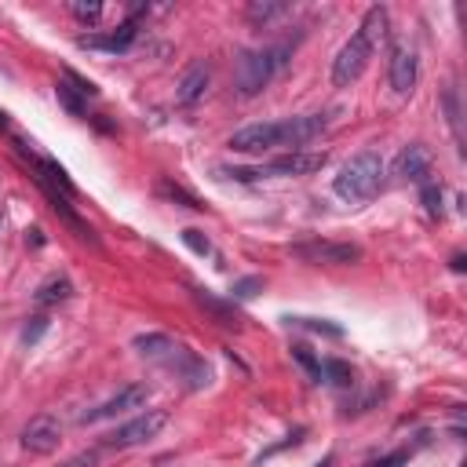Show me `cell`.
<instances>
[{"label": "cell", "instance_id": "obj_19", "mask_svg": "<svg viewBox=\"0 0 467 467\" xmlns=\"http://www.w3.org/2000/svg\"><path fill=\"white\" fill-rule=\"evenodd\" d=\"M322 383H332V387H355V369L339 358H329L322 362Z\"/></svg>", "mask_w": 467, "mask_h": 467}, {"label": "cell", "instance_id": "obj_17", "mask_svg": "<svg viewBox=\"0 0 467 467\" xmlns=\"http://www.w3.org/2000/svg\"><path fill=\"white\" fill-rule=\"evenodd\" d=\"M208 77H212V74H208V66H201V63H198V66H190V70H187V77L180 81V92H175V99H180L183 106H194V102L208 92Z\"/></svg>", "mask_w": 467, "mask_h": 467}, {"label": "cell", "instance_id": "obj_35", "mask_svg": "<svg viewBox=\"0 0 467 467\" xmlns=\"http://www.w3.org/2000/svg\"><path fill=\"white\" fill-rule=\"evenodd\" d=\"M332 463H336V456H332V453H329V456H325V460H318V463H314V467H332Z\"/></svg>", "mask_w": 467, "mask_h": 467}, {"label": "cell", "instance_id": "obj_23", "mask_svg": "<svg viewBox=\"0 0 467 467\" xmlns=\"http://www.w3.org/2000/svg\"><path fill=\"white\" fill-rule=\"evenodd\" d=\"M70 12L84 22V26H95L99 19H102V4H99V0H88V4H84V0H74V4H70Z\"/></svg>", "mask_w": 467, "mask_h": 467}, {"label": "cell", "instance_id": "obj_3", "mask_svg": "<svg viewBox=\"0 0 467 467\" xmlns=\"http://www.w3.org/2000/svg\"><path fill=\"white\" fill-rule=\"evenodd\" d=\"M292 58V44H267V48H252L242 51L238 66H234V88L242 99H252L260 92H267L274 84V77L288 66Z\"/></svg>", "mask_w": 467, "mask_h": 467}, {"label": "cell", "instance_id": "obj_31", "mask_svg": "<svg viewBox=\"0 0 467 467\" xmlns=\"http://www.w3.org/2000/svg\"><path fill=\"white\" fill-rule=\"evenodd\" d=\"M409 456H413V449H394V453H387V456L373 460L369 467H401V463H409Z\"/></svg>", "mask_w": 467, "mask_h": 467}, {"label": "cell", "instance_id": "obj_13", "mask_svg": "<svg viewBox=\"0 0 467 467\" xmlns=\"http://www.w3.org/2000/svg\"><path fill=\"white\" fill-rule=\"evenodd\" d=\"M37 183H40V180H37ZM40 190L48 194V201H51L55 216H63V223H66V226H70L74 234H77L81 242H88V245H99L95 230H92V226H88V223H84V219H81V216L74 212V205H70V198H66V194H58V190H55V187H48V183H40Z\"/></svg>", "mask_w": 467, "mask_h": 467}, {"label": "cell", "instance_id": "obj_37", "mask_svg": "<svg viewBox=\"0 0 467 467\" xmlns=\"http://www.w3.org/2000/svg\"><path fill=\"white\" fill-rule=\"evenodd\" d=\"M0 226H4V208H0Z\"/></svg>", "mask_w": 467, "mask_h": 467}, {"label": "cell", "instance_id": "obj_32", "mask_svg": "<svg viewBox=\"0 0 467 467\" xmlns=\"http://www.w3.org/2000/svg\"><path fill=\"white\" fill-rule=\"evenodd\" d=\"M445 110H449V125H453V132H456V139H460V110H456V92L449 88V95H445Z\"/></svg>", "mask_w": 467, "mask_h": 467}, {"label": "cell", "instance_id": "obj_18", "mask_svg": "<svg viewBox=\"0 0 467 467\" xmlns=\"http://www.w3.org/2000/svg\"><path fill=\"white\" fill-rule=\"evenodd\" d=\"M70 296H74V285H70V278L55 274V278H48V281L37 288V307H55V304H66Z\"/></svg>", "mask_w": 467, "mask_h": 467}, {"label": "cell", "instance_id": "obj_24", "mask_svg": "<svg viewBox=\"0 0 467 467\" xmlns=\"http://www.w3.org/2000/svg\"><path fill=\"white\" fill-rule=\"evenodd\" d=\"M48 325H51V322H48L44 314H33V318H30V322L22 325V343H26V347H33V343H40V336L48 332Z\"/></svg>", "mask_w": 467, "mask_h": 467}, {"label": "cell", "instance_id": "obj_12", "mask_svg": "<svg viewBox=\"0 0 467 467\" xmlns=\"http://www.w3.org/2000/svg\"><path fill=\"white\" fill-rule=\"evenodd\" d=\"M394 175H398V180H405V183H431L427 180V175H431V154L420 143L405 146L394 157Z\"/></svg>", "mask_w": 467, "mask_h": 467}, {"label": "cell", "instance_id": "obj_15", "mask_svg": "<svg viewBox=\"0 0 467 467\" xmlns=\"http://www.w3.org/2000/svg\"><path fill=\"white\" fill-rule=\"evenodd\" d=\"M194 300H198V307L201 311H208L212 314V322L216 325H223V329H242V311L234 307V300L230 304H223V300H216L208 288H194Z\"/></svg>", "mask_w": 467, "mask_h": 467}, {"label": "cell", "instance_id": "obj_4", "mask_svg": "<svg viewBox=\"0 0 467 467\" xmlns=\"http://www.w3.org/2000/svg\"><path fill=\"white\" fill-rule=\"evenodd\" d=\"M336 194L343 198V201H350V205H362V201H369V198H376L380 194V187H383V157L376 154V150H362V154H355L343 168H339V175H336Z\"/></svg>", "mask_w": 467, "mask_h": 467}, {"label": "cell", "instance_id": "obj_30", "mask_svg": "<svg viewBox=\"0 0 467 467\" xmlns=\"http://www.w3.org/2000/svg\"><path fill=\"white\" fill-rule=\"evenodd\" d=\"M161 194H164V198H172V201H183L187 208H205V205H201L198 198H190V194H187L183 187H172V183H161Z\"/></svg>", "mask_w": 467, "mask_h": 467}, {"label": "cell", "instance_id": "obj_36", "mask_svg": "<svg viewBox=\"0 0 467 467\" xmlns=\"http://www.w3.org/2000/svg\"><path fill=\"white\" fill-rule=\"evenodd\" d=\"M4 128H8V113H4V110H0V132H4Z\"/></svg>", "mask_w": 467, "mask_h": 467}, {"label": "cell", "instance_id": "obj_10", "mask_svg": "<svg viewBox=\"0 0 467 467\" xmlns=\"http://www.w3.org/2000/svg\"><path fill=\"white\" fill-rule=\"evenodd\" d=\"M58 442H63V424H58L51 413H40V417H33V420L22 427V445H26L30 453L48 456V453L58 449Z\"/></svg>", "mask_w": 467, "mask_h": 467}, {"label": "cell", "instance_id": "obj_27", "mask_svg": "<svg viewBox=\"0 0 467 467\" xmlns=\"http://www.w3.org/2000/svg\"><path fill=\"white\" fill-rule=\"evenodd\" d=\"M256 288H263V278H242V281H234L230 300H249V296H256Z\"/></svg>", "mask_w": 467, "mask_h": 467}, {"label": "cell", "instance_id": "obj_29", "mask_svg": "<svg viewBox=\"0 0 467 467\" xmlns=\"http://www.w3.org/2000/svg\"><path fill=\"white\" fill-rule=\"evenodd\" d=\"M304 435H307V427H296V431H292V435H285L281 442H274L270 449H263V456H260V463H263L267 456H274V453H281V449H288V445H300V442H304Z\"/></svg>", "mask_w": 467, "mask_h": 467}, {"label": "cell", "instance_id": "obj_2", "mask_svg": "<svg viewBox=\"0 0 467 467\" xmlns=\"http://www.w3.org/2000/svg\"><path fill=\"white\" fill-rule=\"evenodd\" d=\"M383 40H387V8L373 4V8L366 12L362 26L350 33V40L336 51V58H332V84H336V88H350V84H355V81L366 74L373 51H376Z\"/></svg>", "mask_w": 467, "mask_h": 467}, {"label": "cell", "instance_id": "obj_11", "mask_svg": "<svg viewBox=\"0 0 467 467\" xmlns=\"http://www.w3.org/2000/svg\"><path fill=\"white\" fill-rule=\"evenodd\" d=\"M164 366L175 373V380H183L190 391H201L208 380H212V373H208V366L201 362V358H194L190 350H183V347H175L172 355L164 358Z\"/></svg>", "mask_w": 467, "mask_h": 467}, {"label": "cell", "instance_id": "obj_5", "mask_svg": "<svg viewBox=\"0 0 467 467\" xmlns=\"http://www.w3.org/2000/svg\"><path fill=\"white\" fill-rule=\"evenodd\" d=\"M329 161V154H318V150H288L281 157H274L270 164H260V168H223V175H234V180H263V175H311V172H322Z\"/></svg>", "mask_w": 467, "mask_h": 467}, {"label": "cell", "instance_id": "obj_1", "mask_svg": "<svg viewBox=\"0 0 467 467\" xmlns=\"http://www.w3.org/2000/svg\"><path fill=\"white\" fill-rule=\"evenodd\" d=\"M329 128L325 113H304V117H285V121H267V125H249L230 136L234 154H267V150H304Z\"/></svg>", "mask_w": 467, "mask_h": 467}, {"label": "cell", "instance_id": "obj_7", "mask_svg": "<svg viewBox=\"0 0 467 467\" xmlns=\"http://www.w3.org/2000/svg\"><path fill=\"white\" fill-rule=\"evenodd\" d=\"M146 398H150V387L146 383H128L121 387L113 398H106L102 405L88 409V413L77 417V424H102V420H113V417H125L132 409H146Z\"/></svg>", "mask_w": 467, "mask_h": 467}, {"label": "cell", "instance_id": "obj_33", "mask_svg": "<svg viewBox=\"0 0 467 467\" xmlns=\"http://www.w3.org/2000/svg\"><path fill=\"white\" fill-rule=\"evenodd\" d=\"M66 81H70V84H74V88H77V92H81L84 99H88V95H99V88H95L92 81H84V77H77V74H66Z\"/></svg>", "mask_w": 467, "mask_h": 467}, {"label": "cell", "instance_id": "obj_21", "mask_svg": "<svg viewBox=\"0 0 467 467\" xmlns=\"http://www.w3.org/2000/svg\"><path fill=\"white\" fill-rule=\"evenodd\" d=\"M292 358H296V366L311 376V383H322V362L314 358V350L307 343H292Z\"/></svg>", "mask_w": 467, "mask_h": 467}, {"label": "cell", "instance_id": "obj_26", "mask_svg": "<svg viewBox=\"0 0 467 467\" xmlns=\"http://www.w3.org/2000/svg\"><path fill=\"white\" fill-rule=\"evenodd\" d=\"M288 325H300V329H311V332H325V336H343L339 325H329V322H314V318H285Z\"/></svg>", "mask_w": 467, "mask_h": 467}, {"label": "cell", "instance_id": "obj_8", "mask_svg": "<svg viewBox=\"0 0 467 467\" xmlns=\"http://www.w3.org/2000/svg\"><path fill=\"white\" fill-rule=\"evenodd\" d=\"M292 256H300L307 263H329V267H347V263H358L362 249L350 245V242H311V245H296Z\"/></svg>", "mask_w": 467, "mask_h": 467}, {"label": "cell", "instance_id": "obj_16", "mask_svg": "<svg viewBox=\"0 0 467 467\" xmlns=\"http://www.w3.org/2000/svg\"><path fill=\"white\" fill-rule=\"evenodd\" d=\"M132 347L139 350L143 358H150V362H164V358H168V355H172V350L180 347V343H175L172 336H164V332H143V336H136V343H132Z\"/></svg>", "mask_w": 467, "mask_h": 467}, {"label": "cell", "instance_id": "obj_34", "mask_svg": "<svg viewBox=\"0 0 467 467\" xmlns=\"http://www.w3.org/2000/svg\"><path fill=\"white\" fill-rule=\"evenodd\" d=\"M95 463H99V453H81V456L66 460L63 467H95Z\"/></svg>", "mask_w": 467, "mask_h": 467}, {"label": "cell", "instance_id": "obj_14", "mask_svg": "<svg viewBox=\"0 0 467 467\" xmlns=\"http://www.w3.org/2000/svg\"><path fill=\"white\" fill-rule=\"evenodd\" d=\"M391 88L398 95H409L417 88V55L409 48H394L391 51Z\"/></svg>", "mask_w": 467, "mask_h": 467}, {"label": "cell", "instance_id": "obj_22", "mask_svg": "<svg viewBox=\"0 0 467 467\" xmlns=\"http://www.w3.org/2000/svg\"><path fill=\"white\" fill-rule=\"evenodd\" d=\"M55 95H58V102H63V106H66V110H70L74 117H84V113H88V106L81 102V92H77V88H74L70 81L55 84Z\"/></svg>", "mask_w": 467, "mask_h": 467}, {"label": "cell", "instance_id": "obj_6", "mask_svg": "<svg viewBox=\"0 0 467 467\" xmlns=\"http://www.w3.org/2000/svg\"><path fill=\"white\" fill-rule=\"evenodd\" d=\"M164 424H168V413H164V409H146V413L132 417L128 424H121L113 435H106V445H110V449H132V445H143V442L157 438Z\"/></svg>", "mask_w": 467, "mask_h": 467}, {"label": "cell", "instance_id": "obj_9", "mask_svg": "<svg viewBox=\"0 0 467 467\" xmlns=\"http://www.w3.org/2000/svg\"><path fill=\"white\" fill-rule=\"evenodd\" d=\"M143 12H146V8L139 4V8H132V19L121 22V30H113V33H106V37L88 33V37H81L77 44H81V48H95V51H110V55H125V51L136 44V37H139V15H143Z\"/></svg>", "mask_w": 467, "mask_h": 467}, {"label": "cell", "instance_id": "obj_20", "mask_svg": "<svg viewBox=\"0 0 467 467\" xmlns=\"http://www.w3.org/2000/svg\"><path fill=\"white\" fill-rule=\"evenodd\" d=\"M245 15H249V22L267 26V22L281 19V15H288V4H270V0H252V4L245 8Z\"/></svg>", "mask_w": 467, "mask_h": 467}, {"label": "cell", "instance_id": "obj_28", "mask_svg": "<svg viewBox=\"0 0 467 467\" xmlns=\"http://www.w3.org/2000/svg\"><path fill=\"white\" fill-rule=\"evenodd\" d=\"M424 208H427L431 219L442 216V187L438 183H424Z\"/></svg>", "mask_w": 467, "mask_h": 467}, {"label": "cell", "instance_id": "obj_25", "mask_svg": "<svg viewBox=\"0 0 467 467\" xmlns=\"http://www.w3.org/2000/svg\"><path fill=\"white\" fill-rule=\"evenodd\" d=\"M183 245H187L190 252H198V256H208V252H212V242L205 238L201 230H194V226H187V230H183Z\"/></svg>", "mask_w": 467, "mask_h": 467}]
</instances>
